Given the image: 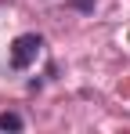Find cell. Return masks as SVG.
Listing matches in <instances>:
<instances>
[{
    "label": "cell",
    "mask_w": 130,
    "mask_h": 134,
    "mask_svg": "<svg viewBox=\"0 0 130 134\" xmlns=\"http://www.w3.org/2000/svg\"><path fill=\"white\" fill-rule=\"evenodd\" d=\"M40 47H43V40L36 36V33L15 36V40H11V65L15 69H29L36 58H40Z\"/></svg>",
    "instance_id": "cell-1"
},
{
    "label": "cell",
    "mask_w": 130,
    "mask_h": 134,
    "mask_svg": "<svg viewBox=\"0 0 130 134\" xmlns=\"http://www.w3.org/2000/svg\"><path fill=\"white\" fill-rule=\"evenodd\" d=\"M0 131H22V116L18 112H0Z\"/></svg>",
    "instance_id": "cell-2"
},
{
    "label": "cell",
    "mask_w": 130,
    "mask_h": 134,
    "mask_svg": "<svg viewBox=\"0 0 130 134\" xmlns=\"http://www.w3.org/2000/svg\"><path fill=\"white\" fill-rule=\"evenodd\" d=\"M69 4H72V7H76V11H94V4H98V0H69Z\"/></svg>",
    "instance_id": "cell-3"
}]
</instances>
